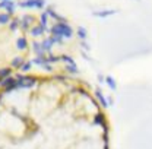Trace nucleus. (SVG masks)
Here are the masks:
<instances>
[{"mask_svg": "<svg viewBox=\"0 0 152 149\" xmlns=\"http://www.w3.org/2000/svg\"><path fill=\"white\" fill-rule=\"evenodd\" d=\"M50 32L53 34V37H64V38H70L73 35L72 28L67 23H56L54 26H51Z\"/></svg>", "mask_w": 152, "mask_h": 149, "instance_id": "obj_1", "label": "nucleus"}, {"mask_svg": "<svg viewBox=\"0 0 152 149\" xmlns=\"http://www.w3.org/2000/svg\"><path fill=\"white\" fill-rule=\"evenodd\" d=\"M0 7H4L7 10V15H12L13 10H15V7H16V4L12 0H1L0 1Z\"/></svg>", "mask_w": 152, "mask_h": 149, "instance_id": "obj_2", "label": "nucleus"}, {"mask_svg": "<svg viewBox=\"0 0 152 149\" xmlns=\"http://www.w3.org/2000/svg\"><path fill=\"white\" fill-rule=\"evenodd\" d=\"M15 82H16V80H15V77H12V76H7V77H4V79H0V86H3V88L6 89V88L12 86Z\"/></svg>", "mask_w": 152, "mask_h": 149, "instance_id": "obj_3", "label": "nucleus"}, {"mask_svg": "<svg viewBox=\"0 0 152 149\" xmlns=\"http://www.w3.org/2000/svg\"><path fill=\"white\" fill-rule=\"evenodd\" d=\"M34 20V18L32 16H25V18L22 19V23L19 25L23 31H28V28H29V22H32Z\"/></svg>", "mask_w": 152, "mask_h": 149, "instance_id": "obj_4", "label": "nucleus"}, {"mask_svg": "<svg viewBox=\"0 0 152 149\" xmlns=\"http://www.w3.org/2000/svg\"><path fill=\"white\" fill-rule=\"evenodd\" d=\"M115 13V10H102V12H94L92 15L98 16V18H107V16H111Z\"/></svg>", "mask_w": 152, "mask_h": 149, "instance_id": "obj_5", "label": "nucleus"}, {"mask_svg": "<svg viewBox=\"0 0 152 149\" xmlns=\"http://www.w3.org/2000/svg\"><path fill=\"white\" fill-rule=\"evenodd\" d=\"M16 47H18L19 50H25V48L28 47L26 38H25V37H19L18 39H16Z\"/></svg>", "mask_w": 152, "mask_h": 149, "instance_id": "obj_6", "label": "nucleus"}, {"mask_svg": "<svg viewBox=\"0 0 152 149\" xmlns=\"http://www.w3.org/2000/svg\"><path fill=\"white\" fill-rule=\"evenodd\" d=\"M47 16H51V18H54L56 20H63L64 22V18H61V16H58L56 12H54V9H51V7H48L47 9V13H45Z\"/></svg>", "mask_w": 152, "mask_h": 149, "instance_id": "obj_7", "label": "nucleus"}, {"mask_svg": "<svg viewBox=\"0 0 152 149\" xmlns=\"http://www.w3.org/2000/svg\"><path fill=\"white\" fill-rule=\"evenodd\" d=\"M31 34H32V37L42 35V34H44V28H42V26H39V25H37V26H34V28L31 29Z\"/></svg>", "mask_w": 152, "mask_h": 149, "instance_id": "obj_8", "label": "nucleus"}, {"mask_svg": "<svg viewBox=\"0 0 152 149\" xmlns=\"http://www.w3.org/2000/svg\"><path fill=\"white\" fill-rule=\"evenodd\" d=\"M105 82H107V85L113 89V91H115V88H117V85H115V80H114V77L113 76H107L105 79H104Z\"/></svg>", "mask_w": 152, "mask_h": 149, "instance_id": "obj_9", "label": "nucleus"}, {"mask_svg": "<svg viewBox=\"0 0 152 149\" xmlns=\"http://www.w3.org/2000/svg\"><path fill=\"white\" fill-rule=\"evenodd\" d=\"M34 51L37 53V57H44V50H42L41 44H38V42H34Z\"/></svg>", "mask_w": 152, "mask_h": 149, "instance_id": "obj_10", "label": "nucleus"}, {"mask_svg": "<svg viewBox=\"0 0 152 149\" xmlns=\"http://www.w3.org/2000/svg\"><path fill=\"white\" fill-rule=\"evenodd\" d=\"M96 98L99 99V102H101V105L102 107H108V104H107V101H105V98H104V95H102V92L99 91V89H96Z\"/></svg>", "mask_w": 152, "mask_h": 149, "instance_id": "obj_11", "label": "nucleus"}, {"mask_svg": "<svg viewBox=\"0 0 152 149\" xmlns=\"http://www.w3.org/2000/svg\"><path fill=\"white\" fill-rule=\"evenodd\" d=\"M20 7H35V0H23L19 3Z\"/></svg>", "mask_w": 152, "mask_h": 149, "instance_id": "obj_12", "label": "nucleus"}, {"mask_svg": "<svg viewBox=\"0 0 152 149\" xmlns=\"http://www.w3.org/2000/svg\"><path fill=\"white\" fill-rule=\"evenodd\" d=\"M22 64H23V58H22V57H15V58L12 60V67H16V69H18Z\"/></svg>", "mask_w": 152, "mask_h": 149, "instance_id": "obj_13", "label": "nucleus"}, {"mask_svg": "<svg viewBox=\"0 0 152 149\" xmlns=\"http://www.w3.org/2000/svg\"><path fill=\"white\" fill-rule=\"evenodd\" d=\"M51 45H53V42H51V39L48 38V39H45L42 44H41V47H42V50L44 51H50L51 50Z\"/></svg>", "mask_w": 152, "mask_h": 149, "instance_id": "obj_14", "label": "nucleus"}, {"mask_svg": "<svg viewBox=\"0 0 152 149\" xmlns=\"http://www.w3.org/2000/svg\"><path fill=\"white\" fill-rule=\"evenodd\" d=\"M94 121L96 123V124H102L104 127H105V120H104V115L99 112V114H96L95 115V118H94Z\"/></svg>", "mask_w": 152, "mask_h": 149, "instance_id": "obj_15", "label": "nucleus"}, {"mask_svg": "<svg viewBox=\"0 0 152 149\" xmlns=\"http://www.w3.org/2000/svg\"><path fill=\"white\" fill-rule=\"evenodd\" d=\"M9 22H10V15L0 13V25H4V23H9Z\"/></svg>", "mask_w": 152, "mask_h": 149, "instance_id": "obj_16", "label": "nucleus"}, {"mask_svg": "<svg viewBox=\"0 0 152 149\" xmlns=\"http://www.w3.org/2000/svg\"><path fill=\"white\" fill-rule=\"evenodd\" d=\"M10 73H12V69H9V67L0 69V79H4V77L10 76Z\"/></svg>", "mask_w": 152, "mask_h": 149, "instance_id": "obj_17", "label": "nucleus"}, {"mask_svg": "<svg viewBox=\"0 0 152 149\" xmlns=\"http://www.w3.org/2000/svg\"><path fill=\"white\" fill-rule=\"evenodd\" d=\"M31 67H32V61H23V64L20 66V70L28 72V70H31Z\"/></svg>", "mask_w": 152, "mask_h": 149, "instance_id": "obj_18", "label": "nucleus"}, {"mask_svg": "<svg viewBox=\"0 0 152 149\" xmlns=\"http://www.w3.org/2000/svg\"><path fill=\"white\" fill-rule=\"evenodd\" d=\"M77 35L82 38V39H85L86 35H88V32H86V29H85L83 26H79V28H77Z\"/></svg>", "mask_w": 152, "mask_h": 149, "instance_id": "obj_19", "label": "nucleus"}, {"mask_svg": "<svg viewBox=\"0 0 152 149\" xmlns=\"http://www.w3.org/2000/svg\"><path fill=\"white\" fill-rule=\"evenodd\" d=\"M60 60H63L64 63H67V64H75V60L72 58V57H69V56H66V54H63L61 57H58Z\"/></svg>", "mask_w": 152, "mask_h": 149, "instance_id": "obj_20", "label": "nucleus"}, {"mask_svg": "<svg viewBox=\"0 0 152 149\" xmlns=\"http://www.w3.org/2000/svg\"><path fill=\"white\" fill-rule=\"evenodd\" d=\"M39 26H42L44 31L47 29V15L45 13H41V23H39Z\"/></svg>", "mask_w": 152, "mask_h": 149, "instance_id": "obj_21", "label": "nucleus"}, {"mask_svg": "<svg viewBox=\"0 0 152 149\" xmlns=\"http://www.w3.org/2000/svg\"><path fill=\"white\" fill-rule=\"evenodd\" d=\"M19 23H20V22H19L18 19H13V20L10 22V25H9V26H10V29H12V31H15V29H18L19 28Z\"/></svg>", "mask_w": 152, "mask_h": 149, "instance_id": "obj_22", "label": "nucleus"}, {"mask_svg": "<svg viewBox=\"0 0 152 149\" xmlns=\"http://www.w3.org/2000/svg\"><path fill=\"white\" fill-rule=\"evenodd\" d=\"M58 60H60V58L56 57V56H53V54H50V56L45 58V61H47V63H56V61H58Z\"/></svg>", "mask_w": 152, "mask_h": 149, "instance_id": "obj_23", "label": "nucleus"}, {"mask_svg": "<svg viewBox=\"0 0 152 149\" xmlns=\"http://www.w3.org/2000/svg\"><path fill=\"white\" fill-rule=\"evenodd\" d=\"M44 6H45V0H35V7L42 9Z\"/></svg>", "mask_w": 152, "mask_h": 149, "instance_id": "obj_24", "label": "nucleus"}, {"mask_svg": "<svg viewBox=\"0 0 152 149\" xmlns=\"http://www.w3.org/2000/svg\"><path fill=\"white\" fill-rule=\"evenodd\" d=\"M67 70H69L70 73H76V72H77V66H76V64H67Z\"/></svg>", "mask_w": 152, "mask_h": 149, "instance_id": "obj_25", "label": "nucleus"}, {"mask_svg": "<svg viewBox=\"0 0 152 149\" xmlns=\"http://www.w3.org/2000/svg\"><path fill=\"white\" fill-rule=\"evenodd\" d=\"M82 47H83V48H86V50H89V48H91V47H89L86 42H82Z\"/></svg>", "mask_w": 152, "mask_h": 149, "instance_id": "obj_26", "label": "nucleus"}, {"mask_svg": "<svg viewBox=\"0 0 152 149\" xmlns=\"http://www.w3.org/2000/svg\"><path fill=\"white\" fill-rule=\"evenodd\" d=\"M98 79H99V80H101V82H102V80H104V79H105V77H104V76H102V74H99V76H98Z\"/></svg>", "mask_w": 152, "mask_h": 149, "instance_id": "obj_27", "label": "nucleus"}]
</instances>
